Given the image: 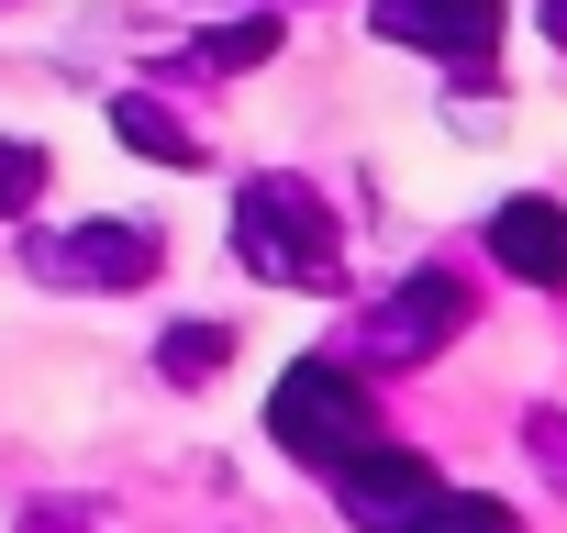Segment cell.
I'll use <instances>...</instances> for the list:
<instances>
[{"label":"cell","mask_w":567,"mask_h":533,"mask_svg":"<svg viewBox=\"0 0 567 533\" xmlns=\"http://www.w3.org/2000/svg\"><path fill=\"white\" fill-rule=\"evenodd\" d=\"M234 255H245V279L301 290V301L346 290V222H334V200L312 178H278V167L234 189Z\"/></svg>","instance_id":"cell-1"},{"label":"cell","mask_w":567,"mask_h":533,"mask_svg":"<svg viewBox=\"0 0 567 533\" xmlns=\"http://www.w3.org/2000/svg\"><path fill=\"white\" fill-rule=\"evenodd\" d=\"M267 445L334 478L346 456H368V445H379V400H368V378H357V367H334V356H290V378L267 389Z\"/></svg>","instance_id":"cell-2"},{"label":"cell","mask_w":567,"mask_h":533,"mask_svg":"<svg viewBox=\"0 0 567 533\" xmlns=\"http://www.w3.org/2000/svg\"><path fill=\"white\" fill-rule=\"evenodd\" d=\"M23 266H34L45 290H145L156 266H167V233L134 222V211L123 222H68V233H34Z\"/></svg>","instance_id":"cell-3"},{"label":"cell","mask_w":567,"mask_h":533,"mask_svg":"<svg viewBox=\"0 0 567 533\" xmlns=\"http://www.w3.org/2000/svg\"><path fill=\"white\" fill-rule=\"evenodd\" d=\"M368 23H379V45H412V56L456 67V79H478V67L501 56V34H512L501 0H379Z\"/></svg>","instance_id":"cell-4"},{"label":"cell","mask_w":567,"mask_h":533,"mask_svg":"<svg viewBox=\"0 0 567 533\" xmlns=\"http://www.w3.org/2000/svg\"><path fill=\"white\" fill-rule=\"evenodd\" d=\"M467 334V290L445 279V266H412V279L379 301V323H368V356L379 367H423V356H445Z\"/></svg>","instance_id":"cell-5"},{"label":"cell","mask_w":567,"mask_h":533,"mask_svg":"<svg viewBox=\"0 0 567 533\" xmlns=\"http://www.w3.org/2000/svg\"><path fill=\"white\" fill-rule=\"evenodd\" d=\"M434 489H445V478H434V456H423V445H401V433H379L368 456H346V467H334V500H346L368 533H401Z\"/></svg>","instance_id":"cell-6"},{"label":"cell","mask_w":567,"mask_h":533,"mask_svg":"<svg viewBox=\"0 0 567 533\" xmlns=\"http://www.w3.org/2000/svg\"><path fill=\"white\" fill-rule=\"evenodd\" d=\"M489 266H512L523 290H567V200L556 189H512L489 222H478Z\"/></svg>","instance_id":"cell-7"},{"label":"cell","mask_w":567,"mask_h":533,"mask_svg":"<svg viewBox=\"0 0 567 533\" xmlns=\"http://www.w3.org/2000/svg\"><path fill=\"white\" fill-rule=\"evenodd\" d=\"M112 134H123L134 156H156V167H200V134H189L178 112H156L145 90H123V101H112Z\"/></svg>","instance_id":"cell-8"},{"label":"cell","mask_w":567,"mask_h":533,"mask_svg":"<svg viewBox=\"0 0 567 533\" xmlns=\"http://www.w3.org/2000/svg\"><path fill=\"white\" fill-rule=\"evenodd\" d=\"M401 533H523V511H512V500H489V489H434Z\"/></svg>","instance_id":"cell-9"},{"label":"cell","mask_w":567,"mask_h":533,"mask_svg":"<svg viewBox=\"0 0 567 533\" xmlns=\"http://www.w3.org/2000/svg\"><path fill=\"white\" fill-rule=\"evenodd\" d=\"M223 356H234V323H178V334L156 345V367H167L178 389H212V378H223Z\"/></svg>","instance_id":"cell-10"},{"label":"cell","mask_w":567,"mask_h":533,"mask_svg":"<svg viewBox=\"0 0 567 533\" xmlns=\"http://www.w3.org/2000/svg\"><path fill=\"white\" fill-rule=\"evenodd\" d=\"M200 67H256V56H278V12H245V23H212L200 45H189Z\"/></svg>","instance_id":"cell-11"},{"label":"cell","mask_w":567,"mask_h":533,"mask_svg":"<svg viewBox=\"0 0 567 533\" xmlns=\"http://www.w3.org/2000/svg\"><path fill=\"white\" fill-rule=\"evenodd\" d=\"M34 189H45V145H12V134H0V222L34 211Z\"/></svg>","instance_id":"cell-12"}]
</instances>
